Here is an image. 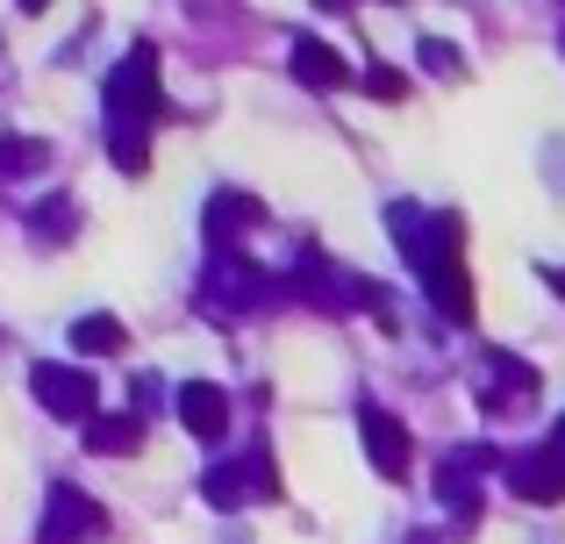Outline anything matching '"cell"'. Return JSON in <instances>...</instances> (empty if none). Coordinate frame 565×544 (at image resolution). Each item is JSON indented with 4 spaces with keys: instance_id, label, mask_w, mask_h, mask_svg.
Returning <instances> with one entry per match:
<instances>
[{
    "instance_id": "8992f818",
    "label": "cell",
    "mask_w": 565,
    "mask_h": 544,
    "mask_svg": "<svg viewBox=\"0 0 565 544\" xmlns=\"http://www.w3.org/2000/svg\"><path fill=\"white\" fill-rule=\"evenodd\" d=\"M494 466V451H480V445H458V451H444V473H437V502L451 509L458 523H472L480 516V473Z\"/></svg>"
},
{
    "instance_id": "44dd1931",
    "label": "cell",
    "mask_w": 565,
    "mask_h": 544,
    "mask_svg": "<svg viewBox=\"0 0 565 544\" xmlns=\"http://www.w3.org/2000/svg\"><path fill=\"white\" fill-rule=\"evenodd\" d=\"M316 8H322V14H344V8H351V0H316Z\"/></svg>"
},
{
    "instance_id": "9c48e42d",
    "label": "cell",
    "mask_w": 565,
    "mask_h": 544,
    "mask_svg": "<svg viewBox=\"0 0 565 544\" xmlns=\"http://www.w3.org/2000/svg\"><path fill=\"white\" fill-rule=\"evenodd\" d=\"M244 230H265V201L222 186V194L207 201V237H215V252H236V244H244Z\"/></svg>"
},
{
    "instance_id": "30bf717a",
    "label": "cell",
    "mask_w": 565,
    "mask_h": 544,
    "mask_svg": "<svg viewBox=\"0 0 565 544\" xmlns=\"http://www.w3.org/2000/svg\"><path fill=\"white\" fill-rule=\"evenodd\" d=\"M294 79H301L308 94H344V86H351V65L322 36H294Z\"/></svg>"
},
{
    "instance_id": "6da1fadb",
    "label": "cell",
    "mask_w": 565,
    "mask_h": 544,
    "mask_svg": "<svg viewBox=\"0 0 565 544\" xmlns=\"http://www.w3.org/2000/svg\"><path fill=\"white\" fill-rule=\"evenodd\" d=\"M108 122H129V129L166 122V86H158V51L151 43H129V57L108 72Z\"/></svg>"
},
{
    "instance_id": "e0dca14e",
    "label": "cell",
    "mask_w": 565,
    "mask_h": 544,
    "mask_svg": "<svg viewBox=\"0 0 565 544\" xmlns=\"http://www.w3.org/2000/svg\"><path fill=\"white\" fill-rule=\"evenodd\" d=\"M365 94H373V100H408V79L386 72V65H373V72H365Z\"/></svg>"
},
{
    "instance_id": "7a4b0ae2",
    "label": "cell",
    "mask_w": 565,
    "mask_h": 544,
    "mask_svg": "<svg viewBox=\"0 0 565 544\" xmlns=\"http://www.w3.org/2000/svg\"><path fill=\"white\" fill-rule=\"evenodd\" d=\"M201 494L215 509H244V502H279V466L265 445H250L244 459H222L201 473Z\"/></svg>"
},
{
    "instance_id": "ac0fdd59",
    "label": "cell",
    "mask_w": 565,
    "mask_h": 544,
    "mask_svg": "<svg viewBox=\"0 0 565 544\" xmlns=\"http://www.w3.org/2000/svg\"><path fill=\"white\" fill-rule=\"evenodd\" d=\"M137 416H158V402H166V387H158V373H137Z\"/></svg>"
},
{
    "instance_id": "3957f363",
    "label": "cell",
    "mask_w": 565,
    "mask_h": 544,
    "mask_svg": "<svg viewBox=\"0 0 565 544\" xmlns=\"http://www.w3.org/2000/svg\"><path fill=\"white\" fill-rule=\"evenodd\" d=\"M108 531V509L94 502L86 488H72V480H57L51 494H43V523H36V544H94Z\"/></svg>"
},
{
    "instance_id": "9a60e30c",
    "label": "cell",
    "mask_w": 565,
    "mask_h": 544,
    "mask_svg": "<svg viewBox=\"0 0 565 544\" xmlns=\"http://www.w3.org/2000/svg\"><path fill=\"white\" fill-rule=\"evenodd\" d=\"M415 57H423L437 79H458V72H466V51H458V43H444V36H423V43H415Z\"/></svg>"
},
{
    "instance_id": "5b68a950",
    "label": "cell",
    "mask_w": 565,
    "mask_h": 544,
    "mask_svg": "<svg viewBox=\"0 0 565 544\" xmlns=\"http://www.w3.org/2000/svg\"><path fill=\"white\" fill-rule=\"evenodd\" d=\"M359 437H365V459H373V473H380V480H408L415 445H408V423H401L394 408L359 402Z\"/></svg>"
},
{
    "instance_id": "7402d4cb",
    "label": "cell",
    "mask_w": 565,
    "mask_h": 544,
    "mask_svg": "<svg viewBox=\"0 0 565 544\" xmlns=\"http://www.w3.org/2000/svg\"><path fill=\"white\" fill-rule=\"evenodd\" d=\"M552 451H558V459H565V423H558V437H552Z\"/></svg>"
},
{
    "instance_id": "5bb4252c",
    "label": "cell",
    "mask_w": 565,
    "mask_h": 544,
    "mask_svg": "<svg viewBox=\"0 0 565 544\" xmlns=\"http://www.w3.org/2000/svg\"><path fill=\"white\" fill-rule=\"evenodd\" d=\"M151 129H129V122H108V158L129 172V180H143V166H151Z\"/></svg>"
},
{
    "instance_id": "ffe728a7",
    "label": "cell",
    "mask_w": 565,
    "mask_h": 544,
    "mask_svg": "<svg viewBox=\"0 0 565 544\" xmlns=\"http://www.w3.org/2000/svg\"><path fill=\"white\" fill-rule=\"evenodd\" d=\"M14 8H22V14H43V8H51V0H14Z\"/></svg>"
},
{
    "instance_id": "ba28073f",
    "label": "cell",
    "mask_w": 565,
    "mask_h": 544,
    "mask_svg": "<svg viewBox=\"0 0 565 544\" xmlns=\"http://www.w3.org/2000/svg\"><path fill=\"white\" fill-rule=\"evenodd\" d=\"M172 402H180V423L201 437V445H215V437L230 430V394H222L215 380H180V387H172Z\"/></svg>"
},
{
    "instance_id": "2e32d148",
    "label": "cell",
    "mask_w": 565,
    "mask_h": 544,
    "mask_svg": "<svg viewBox=\"0 0 565 544\" xmlns=\"http://www.w3.org/2000/svg\"><path fill=\"white\" fill-rule=\"evenodd\" d=\"M72 223H79V209H72V201H57V209H36V215H29V230H36L43 244H65Z\"/></svg>"
},
{
    "instance_id": "277c9868",
    "label": "cell",
    "mask_w": 565,
    "mask_h": 544,
    "mask_svg": "<svg viewBox=\"0 0 565 544\" xmlns=\"http://www.w3.org/2000/svg\"><path fill=\"white\" fill-rule=\"evenodd\" d=\"M29 394H36L57 423H86V416H94V402H100L94 373H79V365H51V359L29 365Z\"/></svg>"
},
{
    "instance_id": "52a82bcc",
    "label": "cell",
    "mask_w": 565,
    "mask_h": 544,
    "mask_svg": "<svg viewBox=\"0 0 565 544\" xmlns=\"http://www.w3.org/2000/svg\"><path fill=\"white\" fill-rule=\"evenodd\" d=\"M509 494H515V502H537V509L565 502V459H558L552 445H544V451H523V459H509Z\"/></svg>"
},
{
    "instance_id": "d6986e66",
    "label": "cell",
    "mask_w": 565,
    "mask_h": 544,
    "mask_svg": "<svg viewBox=\"0 0 565 544\" xmlns=\"http://www.w3.org/2000/svg\"><path fill=\"white\" fill-rule=\"evenodd\" d=\"M544 287H552L558 301H565V266H544Z\"/></svg>"
},
{
    "instance_id": "4fadbf2b",
    "label": "cell",
    "mask_w": 565,
    "mask_h": 544,
    "mask_svg": "<svg viewBox=\"0 0 565 544\" xmlns=\"http://www.w3.org/2000/svg\"><path fill=\"white\" fill-rule=\"evenodd\" d=\"M51 172V143L43 137H0V180H36Z\"/></svg>"
},
{
    "instance_id": "8fae6325",
    "label": "cell",
    "mask_w": 565,
    "mask_h": 544,
    "mask_svg": "<svg viewBox=\"0 0 565 544\" xmlns=\"http://www.w3.org/2000/svg\"><path fill=\"white\" fill-rule=\"evenodd\" d=\"M86 451H94V459H129V451H143V416H86Z\"/></svg>"
},
{
    "instance_id": "7c38bea8",
    "label": "cell",
    "mask_w": 565,
    "mask_h": 544,
    "mask_svg": "<svg viewBox=\"0 0 565 544\" xmlns=\"http://www.w3.org/2000/svg\"><path fill=\"white\" fill-rule=\"evenodd\" d=\"M129 344V322L122 316H79L72 322V351H86V359H108V351Z\"/></svg>"
}]
</instances>
